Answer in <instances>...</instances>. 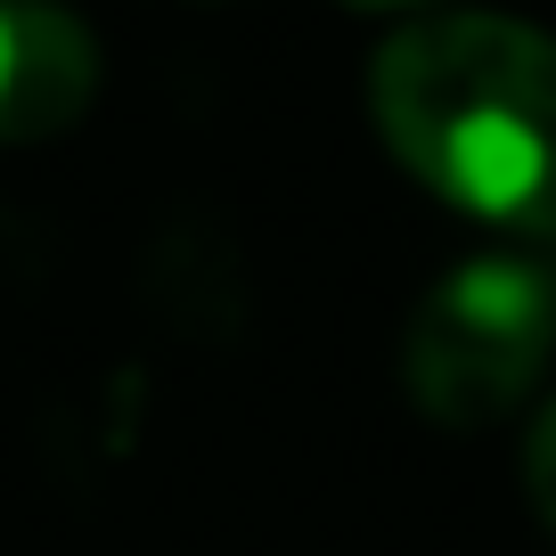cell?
<instances>
[{
	"mask_svg": "<svg viewBox=\"0 0 556 556\" xmlns=\"http://www.w3.org/2000/svg\"><path fill=\"white\" fill-rule=\"evenodd\" d=\"M99 99V41L58 0H0V139H58Z\"/></svg>",
	"mask_w": 556,
	"mask_h": 556,
	"instance_id": "3957f363",
	"label": "cell"
},
{
	"mask_svg": "<svg viewBox=\"0 0 556 556\" xmlns=\"http://www.w3.org/2000/svg\"><path fill=\"white\" fill-rule=\"evenodd\" d=\"M523 483H532V507L556 532V401L532 417V434H523Z\"/></svg>",
	"mask_w": 556,
	"mask_h": 556,
	"instance_id": "277c9868",
	"label": "cell"
},
{
	"mask_svg": "<svg viewBox=\"0 0 556 556\" xmlns=\"http://www.w3.org/2000/svg\"><path fill=\"white\" fill-rule=\"evenodd\" d=\"M556 352V287L532 262H458L409 319V393L442 426H491Z\"/></svg>",
	"mask_w": 556,
	"mask_h": 556,
	"instance_id": "7a4b0ae2",
	"label": "cell"
},
{
	"mask_svg": "<svg viewBox=\"0 0 556 556\" xmlns=\"http://www.w3.org/2000/svg\"><path fill=\"white\" fill-rule=\"evenodd\" d=\"M361 9H417V0H361Z\"/></svg>",
	"mask_w": 556,
	"mask_h": 556,
	"instance_id": "5b68a950",
	"label": "cell"
},
{
	"mask_svg": "<svg viewBox=\"0 0 556 556\" xmlns=\"http://www.w3.org/2000/svg\"><path fill=\"white\" fill-rule=\"evenodd\" d=\"M384 148L442 205L556 238V41L516 17H417L368 66Z\"/></svg>",
	"mask_w": 556,
	"mask_h": 556,
	"instance_id": "6da1fadb",
	"label": "cell"
}]
</instances>
